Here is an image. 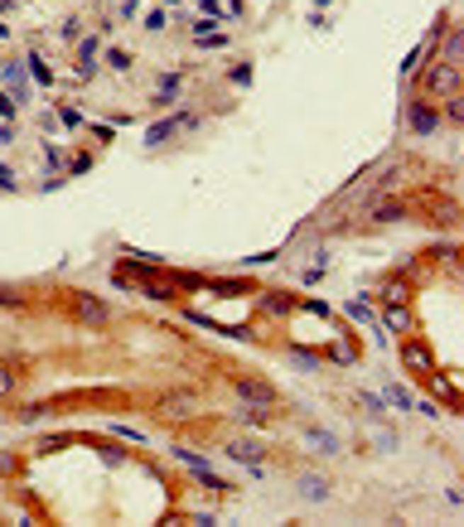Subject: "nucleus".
<instances>
[{"label":"nucleus","instance_id":"f257e3e1","mask_svg":"<svg viewBox=\"0 0 464 527\" xmlns=\"http://www.w3.org/2000/svg\"><path fill=\"white\" fill-rule=\"evenodd\" d=\"M426 102H445V97H460V63H431L426 78H421Z\"/></svg>","mask_w":464,"mask_h":527},{"label":"nucleus","instance_id":"f03ea898","mask_svg":"<svg viewBox=\"0 0 464 527\" xmlns=\"http://www.w3.org/2000/svg\"><path fill=\"white\" fill-rule=\"evenodd\" d=\"M193 412H198V392L193 387H169L164 397H155V416L179 421V416H193Z\"/></svg>","mask_w":464,"mask_h":527},{"label":"nucleus","instance_id":"7ed1b4c3","mask_svg":"<svg viewBox=\"0 0 464 527\" xmlns=\"http://www.w3.org/2000/svg\"><path fill=\"white\" fill-rule=\"evenodd\" d=\"M407 131L411 136H436L440 131V107L426 102V97H416V102L407 107Z\"/></svg>","mask_w":464,"mask_h":527},{"label":"nucleus","instance_id":"20e7f679","mask_svg":"<svg viewBox=\"0 0 464 527\" xmlns=\"http://www.w3.org/2000/svg\"><path fill=\"white\" fill-rule=\"evenodd\" d=\"M189 126H198V116H193V111H174V116H164L155 126H145V145H164V140L179 136V131H189Z\"/></svg>","mask_w":464,"mask_h":527},{"label":"nucleus","instance_id":"39448f33","mask_svg":"<svg viewBox=\"0 0 464 527\" xmlns=\"http://www.w3.org/2000/svg\"><path fill=\"white\" fill-rule=\"evenodd\" d=\"M73 314H78L82 324H97V329L111 324V305H107V300H97L92 290H78V295H73Z\"/></svg>","mask_w":464,"mask_h":527},{"label":"nucleus","instance_id":"423d86ee","mask_svg":"<svg viewBox=\"0 0 464 527\" xmlns=\"http://www.w3.org/2000/svg\"><path fill=\"white\" fill-rule=\"evenodd\" d=\"M232 392H237L242 402H251V407H276V387H266L261 378H237Z\"/></svg>","mask_w":464,"mask_h":527},{"label":"nucleus","instance_id":"0eeeda50","mask_svg":"<svg viewBox=\"0 0 464 527\" xmlns=\"http://www.w3.org/2000/svg\"><path fill=\"white\" fill-rule=\"evenodd\" d=\"M227 460H232V465H251V470H256V465L266 460V445L237 436V441H227Z\"/></svg>","mask_w":464,"mask_h":527},{"label":"nucleus","instance_id":"6e6552de","mask_svg":"<svg viewBox=\"0 0 464 527\" xmlns=\"http://www.w3.org/2000/svg\"><path fill=\"white\" fill-rule=\"evenodd\" d=\"M402 363H407V373H416V378H431V373H436L431 348H421L416 339H407V344H402Z\"/></svg>","mask_w":464,"mask_h":527},{"label":"nucleus","instance_id":"1a4fd4ad","mask_svg":"<svg viewBox=\"0 0 464 527\" xmlns=\"http://www.w3.org/2000/svg\"><path fill=\"white\" fill-rule=\"evenodd\" d=\"M368 218H373V222H402V218H407V203H397V198H373Z\"/></svg>","mask_w":464,"mask_h":527},{"label":"nucleus","instance_id":"9d476101","mask_svg":"<svg viewBox=\"0 0 464 527\" xmlns=\"http://www.w3.org/2000/svg\"><path fill=\"white\" fill-rule=\"evenodd\" d=\"M300 499L324 503L329 499V479H324V474H300Z\"/></svg>","mask_w":464,"mask_h":527},{"label":"nucleus","instance_id":"9b49d317","mask_svg":"<svg viewBox=\"0 0 464 527\" xmlns=\"http://www.w3.org/2000/svg\"><path fill=\"white\" fill-rule=\"evenodd\" d=\"M174 280H140V295H150V300H160V305H169L174 300Z\"/></svg>","mask_w":464,"mask_h":527},{"label":"nucleus","instance_id":"f8f14e48","mask_svg":"<svg viewBox=\"0 0 464 527\" xmlns=\"http://www.w3.org/2000/svg\"><path fill=\"white\" fill-rule=\"evenodd\" d=\"M383 300H387V305H407V300H411L407 276H392V280H387V285H383Z\"/></svg>","mask_w":464,"mask_h":527},{"label":"nucleus","instance_id":"ddd939ff","mask_svg":"<svg viewBox=\"0 0 464 527\" xmlns=\"http://www.w3.org/2000/svg\"><path fill=\"white\" fill-rule=\"evenodd\" d=\"M0 310L20 314V310H29V295H25V290H15V285H0Z\"/></svg>","mask_w":464,"mask_h":527},{"label":"nucleus","instance_id":"4468645a","mask_svg":"<svg viewBox=\"0 0 464 527\" xmlns=\"http://www.w3.org/2000/svg\"><path fill=\"white\" fill-rule=\"evenodd\" d=\"M232 416L242 421V426H266V416H271V407H251V402H242Z\"/></svg>","mask_w":464,"mask_h":527},{"label":"nucleus","instance_id":"2eb2a0df","mask_svg":"<svg viewBox=\"0 0 464 527\" xmlns=\"http://www.w3.org/2000/svg\"><path fill=\"white\" fill-rule=\"evenodd\" d=\"M329 358L344 363V368H353V363H358V344H353V339H339V344L329 348Z\"/></svg>","mask_w":464,"mask_h":527},{"label":"nucleus","instance_id":"dca6fc26","mask_svg":"<svg viewBox=\"0 0 464 527\" xmlns=\"http://www.w3.org/2000/svg\"><path fill=\"white\" fill-rule=\"evenodd\" d=\"M179 87H184V78H179V73H164L160 87H155V102H174V97H179Z\"/></svg>","mask_w":464,"mask_h":527},{"label":"nucleus","instance_id":"f3484780","mask_svg":"<svg viewBox=\"0 0 464 527\" xmlns=\"http://www.w3.org/2000/svg\"><path fill=\"white\" fill-rule=\"evenodd\" d=\"M261 305L271 310V314H290V310H295V300H290L285 290H266V295H261Z\"/></svg>","mask_w":464,"mask_h":527},{"label":"nucleus","instance_id":"a211bd4d","mask_svg":"<svg viewBox=\"0 0 464 527\" xmlns=\"http://www.w3.org/2000/svg\"><path fill=\"white\" fill-rule=\"evenodd\" d=\"M460 49H464V34H460V29H450V39L440 44V63H460Z\"/></svg>","mask_w":464,"mask_h":527},{"label":"nucleus","instance_id":"6ab92c4d","mask_svg":"<svg viewBox=\"0 0 464 527\" xmlns=\"http://www.w3.org/2000/svg\"><path fill=\"white\" fill-rule=\"evenodd\" d=\"M387 329H397V334H407V329H411L407 305H387Z\"/></svg>","mask_w":464,"mask_h":527},{"label":"nucleus","instance_id":"aec40b11","mask_svg":"<svg viewBox=\"0 0 464 527\" xmlns=\"http://www.w3.org/2000/svg\"><path fill=\"white\" fill-rule=\"evenodd\" d=\"M29 78H34V83H39V87H49V83H54V73H49V63H44V58H39V54H29Z\"/></svg>","mask_w":464,"mask_h":527},{"label":"nucleus","instance_id":"412c9836","mask_svg":"<svg viewBox=\"0 0 464 527\" xmlns=\"http://www.w3.org/2000/svg\"><path fill=\"white\" fill-rule=\"evenodd\" d=\"M54 416V407H49V402H34V407H25V412H20V421H25V426H34V421H49Z\"/></svg>","mask_w":464,"mask_h":527},{"label":"nucleus","instance_id":"4be33fe9","mask_svg":"<svg viewBox=\"0 0 464 527\" xmlns=\"http://www.w3.org/2000/svg\"><path fill=\"white\" fill-rule=\"evenodd\" d=\"M440 121H464V102H460V97H445V111H440Z\"/></svg>","mask_w":464,"mask_h":527},{"label":"nucleus","instance_id":"5701e85b","mask_svg":"<svg viewBox=\"0 0 464 527\" xmlns=\"http://www.w3.org/2000/svg\"><path fill=\"white\" fill-rule=\"evenodd\" d=\"M107 68L126 73V68H131V54H126V49H107Z\"/></svg>","mask_w":464,"mask_h":527},{"label":"nucleus","instance_id":"b1692460","mask_svg":"<svg viewBox=\"0 0 464 527\" xmlns=\"http://www.w3.org/2000/svg\"><path fill=\"white\" fill-rule=\"evenodd\" d=\"M68 445V436H44V441L34 445V455H54V450H63Z\"/></svg>","mask_w":464,"mask_h":527},{"label":"nucleus","instance_id":"393cba45","mask_svg":"<svg viewBox=\"0 0 464 527\" xmlns=\"http://www.w3.org/2000/svg\"><path fill=\"white\" fill-rule=\"evenodd\" d=\"M305 441H315L319 450H339V441H334V436H324V431H305Z\"/></svg>","mask_w":464,"mask_h":527},{"label":"nucleus","instance_id":"a878e982","mask_svg":"<svg viewBox=\"0 0 464 527\" xmlns=\"http://www.w3.org/2000/svg\"><path fill=\"white\" fill-rule=\"evenodd\" d=\"M10 392H15V368L0 363V397H10Z\"/></svg>","mask_w":464,"mask_h":527},{"label":"nucleus","instance_id":"bb28decb","mask_svg":"<svg viewBox=\"0 0 464 527\" xmlns=\"http://www.w3.org/2000/svg\"><path fill=\"white\" fill-rule=\"evenodd\" d=\"M227 78H232V83H237V87H247V83H251V63H237V68H232Z\"/></svg>","mask_w":464,"mask_h":527},{"label":"nucleus","instance_id":"cd10ccee","mask_svg":"<svg viewBox=\"0 0 464 527\" xmlns=\"http://www.w3.org/2000/svg\"><path fill=\"white\" fill-rule=\"evenodd\" d=\"M349 314H353V319H363V324H373V310L363 305V300H349Z\"/></svg>","mask_w":464,"mask_h":527},{"label":"nucleus","instance_id":"c85d7f7f","mask_svg":"<svg viewBox=\"0 0 464 527\" xmlns=\"http://www.w3.org/2000/svg\"><path fill=\"white\" fill-rule=\"evenodd\" d=\"M295 368H310V373H315V368H319V353H305V348H295Z\"/></svg>","mask_w":464,"mask_h":527},{"label":"nucleus","instance_id":"c756f323","mask_svg":"<svg viewBox=\"0 0 464 527\" xmlns=\"http://www.w3.org/2000/svg\"><path fill=\"white\" fill-rule=\"evenodd\" d=\"M198 44H203V49H222V44H227V34H222V29H213V34H203Z\"/></svg>","mask_w":464,"mask_h":527},{"label":"nucleus","instance_id":"7c9ffc66","mask_svg":"<svg viewBox=\"0 0 464 527\" xmlns=\"http://www.w3.org/2000/svg\"><path fill=\"white\" fill-rule=\"evenodd\" d=\"M198 10H203L208 20H222V0H198Z\"/></svg>","mask_w":464,"mask_h":527},{"label":"nucleus","instance_id":"2f4dec72","mask_svg":"<svg viewBox=\"0 0 464 527\" xmlns=\"http://www.w3.org/2000/svg\"><path fill=\"white\" fill-rule=\"evenodd\" d=\"M78 58H82V63H92V58H97V39H82V44H78Z\"/></svg>","mask_w":464,"mask_h":527},{"label":"nucleus","instance_id":"473e14b6","mask_svg":"<svg viewBox=\"0 0 464 527\" xmlns=\"http://www.w3.org/2000/svg\"><path fill=\"white\" fill-rule=\"evenodd\" d=\"M0 189H5V194H15V169H10V165H0Z\"/></svg>","mask_w":464,"mask_h":527},{"label":"nucleus","instance_id":"72a5a7b5","mask_svg":"<svg viewBox=\"0 0 464 527\" xmlns=\"http://www.w3.org/2000/svg\"><path fill=\"white\" fill-rule=\"evenodd\" d=\"M10 116H15V97H10V92H0V121H10Z\"/></svg>","mask_w":464,"mask_h":527},{"label":"nucleus","instance_id":"f704fd0d","mask_svg":"<svg viewBox=\"0 0 464 527\" xmlns=\"http://www.w3.org/2000/svg\"><path fill=\"white\" fill-rule=\"evenodd\" d=\"M0 474H20V460H15V455H5V450H0Z\"/></svg>","mask_w":464,"mask_h":527},{"label":"nucleus","instance_id":"c9c22d12","mask_svg":"<svg viewBox=\"0 0 464 527\" xmlns=\"http://www.w3.org/2000/svg\"><path fill=\"white\" fill-rule=\"evenodd\" d=\"M58 116H63V126H82V111L78 107H63Z\"/></svg>","mask_w":464,"mask_h":527},{"label":"nucleus","instance_id":"e433bc0d","mask_svg":"<svg viewBox=\"0 0 464 527\" xmlns=\"http://www.w3.org/2000/svg\"><path fill=\"white\" fill-rule=\"evenodd\" d=\"M10 140H15V126L5 121V126H0V145H10Z\"/></svg>","mask_w":464,"mask_h":527},{"label":"nucleus","instance_id":"4c0bfd02","mask_svg":"<svg viewBox=\"0 0 464 527\" xmlns=\"http://www.w3.org/2000/svg\"><path fill=\"white\" fill-rule=\"evenodd\" d=\"M315 5H334V0H315Z\"/></svg>","mask_w":464,"mask_h":527},{"label":"nucleus","instance_id":"58836bf2","mask_svg":"<svg viewBox=\"0 0 464 527\" xmlns=\"http://www.w3.org/2000/svg\"><path fill=\"white\" fill-rule=\"evenodd\" d=\"M164 5H174V0H164Z\"/></svg>","mask_w":464,"mask_h":527}]
</instances>
